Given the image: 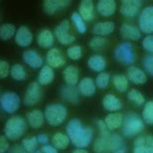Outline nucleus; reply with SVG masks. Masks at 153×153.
I'll return each mask as SVG.
<instances>
[{"label":"nucleus","instance_id":"obj_1","mask_svg":"<svg viewBox=\"0 0 153 153\" xmlns=\"http://www.w3.org/2000/svg\"><path fill=\"white\" fill-rule=\"evenodd\" d=\"M66 135L76 148H86L92 142L94 132L91 127L83 126L79 119L74 118L66 125Z\"/></svg>","mask_w":153,"mask_h":153},{"label":"nucleus","instance_id":"obj_2","mask_svg":"<svg viewBox=\"0 0 153 153\" xmlns=\"http://www.w3.org/2000/svg\"><path fill=\"white\" fill-rule=\"evenodd\" d=\"M121 134L124 138H134L144 130L143 118L136 112H129L124 116L121 126Z\"/></svg>","mask_w":153,"mask_h":153},{"label":"nucleus","instance_id":"obj_3","mask_svg":"<svg viewBox=\"0 0 153 153\" xmlns=\"http://www.w3.org/2000/svg\"><path fill=\"white\" fill-rule=\"evenodd\" d=\"M27 122L25 118L15 115L9 118L4 126V136L9 140H18L25 134Z\"/></svg>","mask_w":153,"mask_h":153},{"label":"nucleus","instance_id":"obj_4","mask_svg":"<svg viewBox=\"0 0 153 153\" xmlns=\"http://www.w3.org/2000/svg\"><path fill=\"white\" fill-rule=\"evenodd\" d=\"M45 119L51 126L57 127L61 125L67 118L68 110L61 103H51L47 106L44 111Z\"/></svg>","mask_w":153,"mask_h":153},{"label":"nucleus","instance_id":"obj_5","mask_svg":"<svg viewBox=\"0 0 153 153\" xmlns=\"http://www.w3.org/2000/svg\"><path fill=\"white\" fill-rule=\"evenodd\" d=\"M114 57L117 62L124 64H132L135 63L136 55L133 44L130 42H121L115 47Z\"/></svg>","mask_w":153,"mask_h":153},{"label":"nucleus","instance_id":"obj_6","mask_svg":"<svg viewBox=\"0 0 153 153\" xmlns=\"http://www.w3.org/2000/svg\"><path fill=\"white\" fill-rule=\"evenodd\" d=\"M21 98L17 93L5 92L0 96V106L2 110L8 114H13L19 110L21 106Z\"/></svg>","mask_w":153,"mask_h":153},{"label":"nucleus","instance_id":"obj_7","mask_svg":"<svg viewBox=\"0 0 153 153\" xmlns=\"http://www.w3.org/2000/svg\"><path fill=\"white\" fill-rule=\"evenodd\" d=\"M71 25L68 20H63L54 29V36L62 45H69L75 42L76 36L70 32Z\"/></svg>","mask_w":153,"mask_h":153},{"label":"nucleus","instance_id":"obj_8","mask_svg":"<svg viewBox=\"0 0 153 153\" xmlns=\"http://www.w3.org/2000/svg\"><path fill=\"white\" fill-rule=\"evenodd\" d=\"M138 25L140 32L148 35L153 33V6H146L140 11Z\"/></svg>","mask_w":153,"mask_h":153},{"label":"nucleus","instance_id":"obj_9","mask_svg":"<svg viewBox=\"0 0 153 153\" xmlns=\"http://www.w3.org/2000/svg\"><path fill=\"white\" fill-rule=\"evenodd\" d=\"M42 96L43 93L41 85L37 81H34L30 83L27 87L25 96H23V103L26 106H34L41 100Z\"/></svg>","mask_w":153,"mask_h":153},{"label":"nucleus","instance_id":"obj_10","mask_svg":"<svg viewBox=\"0 0 153 153\" xmlns=\"http://www.w3.org/2000/svg\"><path fill=\"white\" fill-rule=\"evenodd\" d=\"M143 2L140 0H123L119 8L120 14L126 18H134L140 13Z\"/></svg>","mask_w":153,"mask_h":153},{"label":"nucleus","instance_id":"obj_11","mask_svg":"<svg viewBox=\"0 0 153 153\" xmlns=\"http://www.w3.org/2000/svg\"><path fill=\"white\" fill-rule=\"evenodd\" d=\"M133 153H153V136H139L134 140Z\"/></svg>","mask_w":153,"mask_h":153},{"label":"nucleus","instance_id":"obj_12","mask_svg":"<svg viewBox=\"0 0 153 153\" xmlns=\"http://www.w3.org/2000/svg\"><path fill=\"white\" fill-rule=\"evenodd\" d=\"M48 66L52 68H59L65 66L66 59L58 48H51L46 56Z\"/></svg>","mask_w":153,"mask_h":153},{"label":"nucleus","instance_id":"obj_13","mask_svg":"<svg viewBox=\"0 0 153 153\" xmlns=\"http://www.w3.org/2000/svg\"><path fill=\"white\" fill-rule=\"evenodd\" d=\"M15 41L19 47H28L33 42V33L25 26H21L17 29L15 34Z\"/></svg>","mask_w":153,"mask_h":153},{"label":"nucleus","instance_id":"obj_14","mask_svg":"<svg viewBox=\"0 0 153 153\" xmlns=\"http://www.w3.org/2000/svg\"><path fill=\"white\" fill-rule=\"evenodd\" d=\"M22 60L28 66L37 69L44 66V60L42 56L35 50H26L22 54Z\"/></svg>","mask_w":153,"mask_h":153},{"label":"nucleus","instance_id":"obj_15","mask_svg":"<svg viewBox=\"0 0 153 153\" xmlns=\"http://www.w3.org/2000/svg\"><path fill=\"white\" fill-rule=\"evenodd\" d=\"M111 133L108 131L106 133L99 134V136L93 143V151L95 153H111L110 139Z\"/></svg>","mask_w":153,"mask_h":153},{"label":"nucleus","instance_id":"obj_16","mask_svg":"<svg viewBox=\"0 0 153 153\" xmlns=\"http://www.w3.org/2000/svg\"><path fill=\"white\" fill-rule=\"evenodd\" d=\"M70 4L71 1L68 0H45L43 2V10L47 15L52 16L56 14V12L68 7Z\"/></svg>","mask_w":153,"mask_h":153},{"label":"nucleus","instance_id":"obj_17","mask_svg":"<svg viewBox=\"0 0 153 153\" xmlns=\"http://www.w3.org/2000/svg\"><path fill=\"white\" fill-rule=\"evenodd\" d=\"M126 76L129 81L136 84V85H143L147 81V75L146 71L135 66L128 67Z\"/></svg>","mask_w":153,"mask_h":153},{"label":"nucleus","instance_id":"obj_18","mask_svg":"<svg viewBox=\"0 0 153 153\" xmlns=\"http://www.w3.org/2000/svg\"><path fill=\"white\" fill-rule=\"evenodd\" d=\"M119 32L122 38L131 40V41H137L142 37V32L139 29V27L131 23H123L120 26Z\"/></svg>","mask_w":153,"mask_h":153},{"label":"nucleus","instance_id":"obj_19","mask_svg":"<svg viewBox=\"0 0 153 153\" xmlns=\"http://www.w3.org/2000/svg\"><path fill=\"white\" fill-rule=\"evenodd\" d=\"M115 29V25L114 22L106 21V22H98L92 27V33L95 36H108L111 34Z\"/></svg>","mask_w":153,"mask_h":153},{"label":"nucleus","instance_id":"obj_20","mask_svg":"<svg viewBox=\"0 0 153 153\" xmlns=\"http://www.w3.org/2000/svg\"><path fill=\"white\" fill-rule=\"evenodd\" d=\"M45 115L40 109H33L26 114V122L32 129H40L45 123Z\"/></svg>","mask_w":153,"mask_h":153},{"label":"nucleus","instance_id":"obj_21","mask_svg":"<svg viewBox=\"0 0 153 153\" xmlns=\"http://www.w3.org/2000/svg\"><path fill=\"white\" fill-rule=\"evenodd\" d=\"M60 96L62 99L70 103H76L79 100V92L76 86L64 85L60 89Z\"/></svg>","mask_w":153,"mask_h":153},{"label":"nucleus","instance_id":"obj_22","mask_svg":"<svg viewBox=\"0 0 153 153\" xmlns=\"http://www.w3.org/2000/svg\"><path fill=\"white\" fill-rule=\"evenodd\" d=\"M37 44L43 49H51L54 44V34L49 29H44L37 36Z\"/></svg>","mask_w":153,"mask_h":153},{"label":"nucleus","instance_id":"obj_23","mask_svg":"<svg viewBox=\"0 0 153 153\" xmlns=\"http://www.w3.org/2000/svg\"><path fill=\"white\" fill-rule=\"evenodd\" d=\"M96 89H97V87H96L95 81L90 77L82 78L78 84L79 95L83 96H92L95 94Z\"/></svg>","mask_w":153,"mask_h":153},{"label":"nucleus","instance_id":"obj_24","mask_svg":"<svg viewBox=\"0 0 153 153\" xmlns=\"http://www.w3.org/2000/svg\"><path fill=\"white\" fill-rule=\"evenodd\" d=\"M63 78L67 85L76 86L79 82V71L74 64H69L63 70Z\"/></svg>","mask_w":153,"mask_h":153},{"label":"nucleus","instance_id":"obj_25","mask_svg":"<svg viewBox=\"0 0 153 153\" xmlns=\"http://www.w3.org/2000/svg\"><path fill=\"white\" fill-rule=\"evenodd\" d=\"M96 10L103 17H111L116 11V2L114 0H100L96 5Z\"/></svg>","mask_w":153,"mask_h":153},{"label":"nucleus","instance_id":"obj_26","mask_svg":"<svg viewBox=\"0 0 153 153\" xmlns=\"http://www.w3.org/2000/svg\"><path fill=\"white\" fill-rule=\"evenodd\" d=\"M102 104L107 111L117 112L122 108V103L116 96L112 94H108L103 98Z\"/></svg>","mask_w":153,"mask_h":153},{"label":"nucleus","instance_id":"obj_27","mask_svg":"<svg viewBox=\"0 0 153 153\" xmlns=\"http://www.w3.org/2000/svg\"><path fill=\"white\" fill-rule=\"evenodd\" d=\"M78 13L80 15L85 22H90L94 18V4L90 0H82L79 3V12Z\"/></svg>","mask_w":153,"mask_h":153},{"label":"nucleus","instance_id":"obj_28","mask_svg":"<svg viewBox=\"0 0 153 153\" xmlns=\"http://www.w3.org/2000/svg\"><path fill=\"white\" fill-rule=\"evenodd\" d=\"M110 148L111 153H127L128 150L123 136L118 134H112V133L110 139Z\"/></svg>","mask_w":153,"mask_h":153},{"label":"nucleus","instance_id":"obj_29","mask_svg":"<svg viewBox=\"0 0 153 153\" xmlns=\"http://www.w3.org/2000/svg\"><path fill=\"white\" fill-rule=\"evenodd\" d=\"M124 116L122 113L119 112H111L110 114H108L105 117V123H106L108 129L110 131H114L117 129L121 128L123 123Z\"/></svg>","mask_w":153,"mask_h":153},{"label":"nucleus","instance_id":"obj_30","mask_svg":"<svg viewBox=\"0 0 153 153\" xmlns=\"http://www.w3.org/2000/svg\"><path fill=\"white\" fill-rule=\"evenodd\" d=\"M87 66L91 70L100 73V72H103L105 70V68L107 66V62L103 56L95 54L89 57L87 61Z\"/></svg>","mask_w":153,"mask_h":153},{"label":"nucleus","instance_id":"obj_31","mask_svg":"<svg viewBox=\"0 0 153 153\" xmlns=\"http://www.w3.org/2000/svg\"><path fill=\"white\" fill-rule=\"evenodd\" d=\"M54 79L53 68L49 66L48 64L43 66L38 74V83L40 85H49Z\"/></svg>","mask_w":153,"mask_h":153},{"label":"nucleus","instance_id":"obj_32","mask_svg":"<svg viewBox=\"0 0 153 153\" xmlns=\"http://www.w3.org/2000/svg\"><path fill=\"white\" fill-rule=\"evenodd\" d=\"M51 142L52 145L57 149H66V148L69 146V144L71 143L70 139L66 134H63V133H55V134L52 136L51 139Z\"/></svg>","mask_w":153,"mask_h":153},{"label":"nucleus","instance_id":"obj_33","mask_svg":"<svg viewBox=\"0 0 153 153\" xmlns=\"http://www.w3.org/2000/svg\"><path fill=\"white\" fill-rule=\"evenodd\" d=\"M111 83L116 90L120 93H125L129 88V80L126 75L123 74H115L112 76Z\"/></svg>","mask_w":153,"mask_h":153},{"label":"nucleus","instance_id":"obj_34","mask_svg":"<svg viewBox=\"0 0 153 153\" xmlns=\"http://www.w3.org/2000/svg\"><path fill=\"white\" fill-rule=\"evenodd\" d=\"M10 76L16 81H25L27 78V72L23 66L19 63H16L11 66Z\"/></svg>","mask_w":153,"mask_h":153},{"label":"nucleus","instance_id":"obj_35","mask_svg":"<svg viewBox=\"0 0 153 153\" xmlns=\"http://www.w3.org/2000/svg\"><path fill=\"white\" fill-rule=\"evenodd\" d=\"M127 99L130 103L137 106H143L146 104V98L137 89H131L127 93Z\"/></svg>","mask_w":153,"mask_h":153},{"label":"nucleus","instance_id":"obj_36","mask_svg":"<svg viewBox=\"0 0 153 153\" xmlns=\"http://www.w3.org/2000/svg\"><path fill=\"white\" fill-rule=\"evenodd\" d=\"M17 32V27L13 23H3L0 26V39L3 41H8L15 36Z\"/></svg>","mask_w":153,"mask_h":153},{"label":"nucleus","instance_id":"obj_37","mask_svg":"<svg viewBox=\"0 0 153 153\" xmlns=\"http://www.w3.org/2000/svg\"><path fill=\"white\" fill-rule=\"evenodd\" d=\"M71 21L74 23L75 29H76V31L80 34L85 33L87 30V26H86V22L80 17V15L78 13V12H74L71 16Z\"/></svg>","mask_w":153,"mask_h":153},{"label":"nucleus","instance_id":"obj_38","mask_svg":"<svg viewBox=\"0 0 153 153\" xmlns=\"http://www.w3.org/2000/svg\"><path fill=\"white\" fill-rule=\"evenodd\" d=\"M22 146L27 153H36L38 151V140L36 136H27L22 140Z\"/></svg>","mask_w":153,"mask_h":153},{"label":"nucleus","instance_id":"obj_39","mask_svg":"<svg viewBox=\"0 0 153 153\" xmlns=\"http://www.w3.org/2000/svg\"><path fill=\"white\" fill-rule=\"evenodd\" d=\"M142 118L144 124L153 125V100H149L143 106Z\"/></svg>","mask_w":153,"mask_h":153},{"label":"nucleus","instance_id":"obj_40","mask_svg":"<svg viewBox=\"0 0 153 153\" xmlns=\"http://www.w3.org/2000/svg\"><path fill=\"white\" fill-rule=\"evenodd\" d=\"M107 45V39L101 36H94L92 37L89 41V47L91 50L95 52L102 51Z\"/></svg>","mask_w":153,"mask_h":153},{"label":"nucleus","instance_id":"obj_41","mask_svg":"<svg viewBox=\"0 0 153 153\" xmlns=\"http://www.w3.org/2000/svg\"><path fill=\"white\" fill-rule=\"evenodd\" d=\"M111 81V76L108 72H100V73L97 75V77L95 79V84L96 87L99 88V89H106V88L108 86Z\"/></svg>","mask_w":153,"mask_h":153},{"label":"nucleus","instance_id":"obj_42","mask_svg":"<svg viewBox=\"0 0 153 153\" xmlns=\"http://www.w3.org/2000/svg\"><path fill=\"white\" fill-rule=\"evenodd\" d=\"M67 57L72 61H79L82 57V49L79 45L70 46L66 51Z\"/></svg>","mask_w":153,"mask_h":153},{"label":"nucleus","instance_id":"obj_43","mask_svg":"<svg viewBox=\"0 0 153 153\" xmlns=\"http://www.w3.org/2000/svg\"><path fill=\"white\" fill-rule=\"evenodd\" d=\"M143 66L146 73L153 77V54H148L144 56L143 59Z\"/></svg>","mask_w":153,"mask_h":153},{"label":"nucleus","instance_id":"obj_44","mask_svg":"<svg viewBox=\"0 0 153 153\" xmlns=\"http://www.w3.org/2000/svg\"><path fill=\"white\" fill-rule=\"evenodd\" d=\"M142 45L143 50L148 54H153V34H149L143 39Z\"/></svg>","mask_w":153,"mask_h":153},{"label":"nucleus","instance_id":"obj_45","mask_svg":"<svg viewBox=\"0 0 153 153\" xmlns=\"http://www.w3.org/2000/svg\"><path fill=\"white\" fill-rule=\"evenodd\" d=\"M11 66L8 62L0 60V79H4L10 75Z\"/></svg>","mask_w":153,"mask_h":153},{"label":"nucleus","instance_id":"obj_46","mask_svg":"<svg viewBox=\"0 0 153 153\" xmlns=\"http://www.w3.org/2000/svg\"><path fill=\"white\" fill-rule=\"evenodd\" d=\"M10 149V143L5 136H0V153H5Z\"/></svg>","mask_w":153,"mask_h":153},{"label":"nucleus","instance_id":"obj_47","mask_svg":"<svg viewBox=\"0 0 153 153\" xmlns=\"http://www.w3.org/2000/svg\"><path fill=\"white\" fill-rule=\"evenodd\" d=\"M42 153H58V149L55 148L52 144H46L41 148Z\"/></svg>","mask_w":153,"mask_h":153},{"label":"nucleus","instance_id":"obj_48","mask_svg":"<svg viewBox=\"0 0 153 153\" xmlns=\"http://www.w3.org/2000/svg\"><path fill=\"white\" fill-rule=\"evenodd\" d=\"M37 140L39 144H41V145H46V144H49V142H50V139H49V136L46 135V134H39L37 136Z\"/></svg>","mask_w":153,"mask_h":153},{"label":"nucleus","instance_id":"obj_49","mask_svg":"<svg viewBox=\"0 0 153 153\" xmlns=\"http://www.w3.org/2000/svg\"><path fill=\"white\" fill-rule=\"evenodd\" d=\"M9 153H27L22 144H15L9 149Z\"/></svg>","mask_w":153,"mask_h":153},{"label":"nucleus","instance_id":"obj_50","mask_svg":"<svg viewBox=\"0 0 153 153\" xmlns=\"http://www.w3.org/2000/svg\"><path fill=\"white\" fill-rule=\"evenodd\" d=\"M72 153H89L85 148H76L75 150L72 151Z\"/></svg>","mask_w":153,"mask_h":153},{"label":"nucleus","instance_id":"obj_51","mask_svg":"<svg viewBox=\"0 0 153 153\" xmlns=\"http://www.w3.org/2000/svg\"><path fill=\"white\" fill-rule=\"evenodd\" d=\"M36 153H40V151H39V150H38V151H37V152H36Z\"/></svg>","mask_w":153,"mask_h":153}]
</instances>
